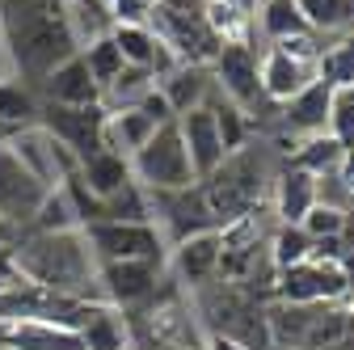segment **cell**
I'll use <instances>...</instances> for the list:
<instances>
[{
    "label": "cell",
    "mask_w": 354,
    "mask_h": 350,
    "mask_svg": "<svg viewBox=\"0 0 354 350\" xmlns=\"http://www.w3.org/2000/svg\"><path fill=\"white\" fill-rule=\"evenodd\" d=\"M0 38L9 72L30 89L80 51L64 0H0Z\"/></svg>",
    "instance_id": "1"
},
{
    "label": "cell",
    "mask_w": 354,
    "mask_h": 350,
    "mask_svg": "<svg viewBox=\"0 0 354 350\" xmlns=\"http://www.w3.org/2000/svg\"><path fill=\"white\" fill-rule=\"evenodd\" d=\"M17 266L21 275L64 300H102V283H97V253L88 245L84 228H68V232H17L13 241Z\"/></svg>",
    "instance_id": "2"
},
{
    "label": "cell",
    "mask_w": 354,
    "mask_h": 350,
    "mask_svg": "<svg viewBox=\"0 0 354 350\" xmlns=\"http://www.w3.org/2000/svg\"><path fill=\"white\" fill-rule=\"evenodd\" d=\"M266 313V333L274 350H321L329 342L350 338V313L337 304H287L274 300Z\"/></svg>",
    "instance_id": "3"
},
{
    "label": "cell",
    "mask_w": 354,
    "mask_h": 350,
    "mask_svg": "<svg viewBox=\"0 0 354 350\" xmlns=\"http://www.w3.org/2000/svg\"><path fill=\"white\" fill-rule=\"evenodd\" d=\"M131 178L144 190H186L198 182L190 169V152L182 144V131H177V118L156 127L148 136V144L131 156Z\"/></svg>",
    "instance_id": "4"
},
{
    "label": "cell",
    "mask_w": 354,
    "mask_h": 350,
    "mask_svg": "<svg viewBox=\"0 0 354 350\" xmlns=\"http://www.w3.org/2000/svg\"><path fill=\"white\" fill-rule=\"evenodd\" d=\"M215 220L219 224H232V220H245V215H253L257 199H261V160L253 152H232L224 165H219L211 178L198 182Z\"/></svg>",
    "instance_id": "5"
},
{
    "label": "cell",
    "mask_w": 354,
    "mask_h": 350,
    "mask_svg": "<svg viewBox=\"0 0 354 350\" xmlns=\"http://www.w3.org/2000/svg\"><path fill=\"white\" fill-rule=\"evenodd\" d=\"M148 211H152V224L160 228L165 245L173 249L177 241L198 237V232H219L224 224L215 220V211L203 194V186H186V190H148Z\"/></svg>",
    "instance_id": "6"
},
{
    "label": "cell",
    "mask_w": 354,
    "mask_h": 350,
    "mask_svg": "<svg viewBox=\"0 0 354 350\" xmlns=\"http://www.w3.org/2000/svg\"><path fill=\"white\" fill-rule=\"evenodd\" d=\"M88 245L102 261H169V245L156 224H118V220H97L84 228Z\"/></svg>",
    "instance_id": "7"
},
{
    "label": "cell",
    "mask_w": 354,
    "mask_h": 350,
    "mask_svg": "<svg viewBox=\"0 0 354 350\" xmlns=\"http://www.w3.org/2000/svg\"><path fill=\"white\" fill-rule=\"evenodd\" d=\"M106 106H55V102H42L38 106V127H47L51 136L76 156L88 160L93 152L106 148Z\"/></svg>",
    "instance_id": "8"
},
{
    "label": "cell",
    "mask_w": 354,
    "mask_h": 350,
    "mask_svg": "<svg viewBox=\"0 0 354 350\" xmlns=\"http://www.w3.org/2000/svg\"><path fill=\"white\" fill-rule=\"evenodd\" d=\"M165 266L169 261H102L97 266L102 300L110 308H122V313L144 308V304H152L160 295Z\"/></svg>",
    "instance_id": "9"
},
{
    "label": "cell",
    "mask_w": 354,
    "mask_h": 350,
    "mask_svg": "<svg viewBox=\"0 0 354 350\" xmlns=\"http://www.w3.org/2000/svg\"><path fill=\"white\" fill-rule=\"evenodd\" d=\"M279 300L287 304H337L350 291V270L342 261H299V266L279 270Z\"/></svg>",
    "instance_id": "10"
},
{
    "label": "cell",
    "mask_w": 354,
    "mask_h": 350,
    "mask_svg": "<svg viewBox=\"0 0 354 350\" xmlns=\"http://www.w3.org/2000/svg\"><path fill=\"white\" fill-rule=\"evenodd\" d=\"M9 152L34 173V178L42 182V186H47V190H55V186H64L68 178H72V173L80 169V160L51 136V131L47 127H21L17 131V136L9 140Z\"/></svg>",
    "instance_id": "11"
},
{
    "label": "cell",
    "mask_w": 354,
    "mask_h": 350,
    "mask_svg": "<svg viewBox=\"0 0 354 350\" xmlns=\"http://www.w3.org/2000/svg\"><path fill=\"white\" fill-rule=\"evenodd\" d=\"M47 194L51 190L9 152V144L0 148V220L9 228H17V232H26V224L34 220V211L42 207Z\"/></svg>",
    "instance_id": "12"
},
{
    "label": "cell",
    "mask_w": 354,
    "mask_h": 350,
    "mask_svg": "<svg viewBox=\"0 0 354 350\" xmlns=\"http://www.w3.org/2000/svg\"><path fill=\"white\" fill-rule=\"evenodd\" d=\"M211 80L241 110H253L266 98L261 93V80H257V55L249 51V42H224L219 55L211 59Z\"/></svg>",
    "instance_id": "13"
},
{
    "label": "cell",
    "mask_w": 354,
    "mask_h": 350,
    "mask_svg": "<svg viewBox=\"0 0 354 350\" xmlns=\"http://www.w3.org/2000/svg\"><path fill=\"white\" fill-rule=\"evenodd\" d=\"M177 131H182V144L190 152V169H194L198 182L211 178V173L228 160V148H224V140H219V127H215L211 106H198V110L177 114Z\"/></svg>",
    "instance_id": "14"
},
{
    "label": "cell",
    "mask_w": 354,
    "mask_h": 350,
    "mask_svg": "<svg viewBox=\"0 0 354 350\" xmlns=\"http://www.w3.org/2000/svg\"><path fill=\"white\" fill-rule=\"evenodd\" d=\"M257 80H261V93L270 102H287L308 80H317V59H304V55H291L283 47H270L257 59Z\"/></svg>",
    "instance_id": "15"
},
{
    "label": "cell",
    "mask_w": 354,
    "mask_h": 350,
    "mask_svg": "<svg viewBox=\"0 0 354 350\" xmlns=\"http://www.w3.org/2000/svg\"><path fill=\"white\" fill-rule=\"evenodd\" d=\"M110 38L118 42L122 64H131V68H148L152 76H165V72L177 64V55L156 38V30H152L148 21H114Z\"/></svg>",
    "instance_id": "16"
},
{
    "label": "cell",
    "mask_w": 354,
    "mask_h": 350,
    "mask_svg": "<svg viewBox=\"0 0 354 350\" xmlns=\"http://www.w3.org/2000/svg\"><path fill=\"white\" fill-rule=\"evenodd\" d=\"M38 102H55V106H97L102 102V89H97V80L88 76L80 51L72 59H64L55 72H47L38 80Z\"/></svg>",
    "instance_id": "17"
},
{
    "label": "cell",
    "mask_w": 354,
    "mask_h": 350,
    "mask_svg": "<svg viewBox=\"0 0 354 350\" xmlns=\"http://www.w3.org/2000/svg\"><path fill=\"white\" fill-rule=\"evenodd\" d=\"M0 350H84V342L68 325L17 317V321H0Z\"/></svg>",
    "instance_id": "18"
},
{
    "label": "cell",
    "mask_w": 354,
    "mask_h": 350,
    "mask_svg": "<svg viewBox=\"0 0 354 350\" xmlns=\"http://www.w3.org/2000/svg\"><path fill=\"white\" fill-rule=\"evenodd\" d=\"M169 266L182 287H203L219 275V232H198L169 249Z\"/></svg>",
    "instance_id": "19"
},
{
    "label": "cell",
    "mask_w": 354,
    "mask_h": 350,
    "mask_svg": "<svg viewBox=\"0 0 354 350\" xmlns=\"http://www.w3.org/2000/svg\"><path fill=\"white\" fill-rule=\"evenodd\" d=\"M211 84H215L211 68H203V64H173L165 76H156V89H160V98L169 102L173 114H186V110L207 106Z\"/></svg>",
    "instance_id": "20"
},
{
    "label": "cell",
    "mask_w": 354,
    "mask_h": 350,
    "mask_svg": "<svg viewBox=\"0 0 354 350\" xmlns=\"http://www.w3.org/2000/svg\"><path fill=\"white\" fill-rule=\"evenodd\" d=\"M329 102H333V84H325L321 76L308 80L295 98L283 102V118L291 131H304V136H321L329 127Z\"/></svg>",
    "instance_id": "21"
},
{
    "label": "cell",
    "mask_w": 354,
    "mask_h": 350,
    "mask_svg": "<svg viewBox=\"0 0 354 350\" xmlns=\"http://www.w3.org/2000/svg\"><path fill=\"white\" fill-rule=\"evenodd\" d=\"M321 203V182L313 178V173H304L295 165H287V173L279 178L274 186V207H279V220L283 224H299L308 211H313Z\"/></svg>",
    "instance_id": "22"
},
{
    "label": "cell",
    "mask_w": 354,
    "mask_h": 350,
    "mask_svg": "<svg viewBox=\"0 0 354 350\" xmlns=\"http://www.w3.org/2000/svg\"><path fill=\"white\" fill-rule=\"evenodd\" d=\"M152 131H156V122H152L140 106H131V110H110V114H106V148L131 160V156L148 144Z\"/></svg>",
    "instance_id": "23"
},
{
    "label": "cell",
    "mask_w": 354,
    "mask_h": 350,
    "mask_svg": "<svg viewBox=\"0 0 354 350\" xmlns=\"http://www.w3.org/2000/svg\"><path fill=\"white\" fill-rule=\"evenodd\" d=\"M76 178L93 190L97 199H110V194H118L127 182H136V178H131V160L118 156V152H110V148H102V152H93L88 160H80Z\"/></svg>",
    "instance_id": "24"
},
{
    "label": "cell",
    "mask_w": 354,
    "mask_h": 350,
    "mask_svg": "<svg viewBox=\"0 0 354 350\" xmlns=\"http://www.w3.org/2000/svg\"><path fill=\"white\" fill-rule=\"evenodd\" d=\"M80 342H84V350H127L131 346V325L110 304H93L88 321L80 325Z\"/></svg>",
    "instance_id": "25"
},
{
    "label": "cell",
    "mask_w": 354,
    "mask_h": 350,
    "mask_svg": "<svg viewBox=\"0 0 354 350\" xmlns=\"http://www.w3.org/2000/svg\"><path fill=\"white\" fill-rule=\"evenodd\" d=\"M291 165L304 169V173H313L317 182H321V178H333V173L346 165V144H337L329 131H321V136H308Z\"/></svg>",
    "instance_id": "26"
},
{
    "label": "cell",
    "mask_w": 354,
    "mask_h": 350,
    "mask_svg": "<svg viewBox=\"0 0 354 350\" xmlns=\"http://www.w3.org/2000/svg\"><path fill=\"white\" fill-rule=\"evenodd\" d=\"M38 93L30 89L26 80H17L13 72L9 76H0V122H9V127H34L38 122Z\"/></svg>",
    "instance_id": "27"
},
{
    "label": "cell",
    "mask_w": 354,
    "mask_h": 350,
    "mask_svg": "<svg viewBox=\"0 0 354 350\" xmlns=\"http://www.w3.org/2000/svg\"><path fill=\"white\" fill-rule=\"evenodd\" d=\"M257 21H261V30H266L270 42H287V38L313 34V26H308V17L299 13L295 0H266V5L257 9Z\"/></svg>",
    "instance_id": "28"
},
{
    "label": "cell",
    "mask_w": 354,
    "mask_h": 350,
    "mask_svg": "<svg viewBox=\"0 0 354 350\" xmlns=\"http://www.w3.org/2000/svg\"><path fill=\"white\" fill-rule=\"evenodd\" d=\"M148 89H156V76L148 72V68H122L106 89H102V106L106 110H131V106H140L144 102V93Z\"/></svg>",
    "instance_id": "29"
},
{
    "label": "cell",
    "mask_w": 354,
    "mask_h": 350,
    "mask_svg": "<svg viewBox=\"0 0 354 350\" xmlns=\"http://www.w3.org/2000/svg\"><path fill=\"white\" fill-rule=\"evenodd\" d=\"M102 220H118V224H152L148 190H144L140 182H127L118 194L102 199Z\"/></svg>",
    "instance_id": "30"
},
{
    "label": "cell",
    "mask_w": 354,
    "mask_h": 350,
    "mask_svg": "<svg viewBox=\"0 0 354 350\" xmlns=\"http://www.w3.org/2000/svg\"><path fill=\"white\" fill-rule=\"evenodd\" d=\"M80 59H84L88 76L97 80V89H106V84L127 68V64H122V51H118V42H114L110 34H102V38H93V42H84V47H80Z\"/></svg>",
    "instance_id": "31"
},
{
    "label": "cell",
    "mask_w": 354,
    "mask_h": 350,
    "mask_svg": "<svg viewBox=\"0 0 354 350\" xmlns=\"http://www.w3.org/2000/svg\"><path fill=\"white\" fill-rule=\"evenodd\" d=\"M68 228H80V220H76L72 199L64 194V186H55L47 199H42V207L34 211V220L26 224V232H68Z\"/></svg>",
    "instance_id": "32"
},
{
    "label": "cell",
    "mask_w": 354,
    "mask_h": 350,
    "mask_svg": "<svg viewBox=\"0 0 354 350\" xmlns=\"http://www.w3.org/2000/svg\"><path fill=\"white\" fill-rule=\"evenodd\" d=\"M313 253V237H308L299 224H279L274 241H270V266L274 270H287V266H299Z\"/></svg>",
    "instance_id": "33"
},
{
    "label": "cell",
    "mask_w": 354,
    "mask_h": 350,
    "mask_svg": "<svg viewBox=\"0 0 354 350\" xmlns=\"http://www.w3.org/2000/svg\"><path fill=\"white\" fill-rule=\"evenodd\" d=\"M299 13L308 17V26L317 30H342L354 26V0H295Z\"/></svg>",
    "instance_id": "34"
},
{
    "label": "cell",
    "mask_w": 354,
    "mask_h": 350,
    "mask_svg": "<svg viewBox=\"0 0 354 350\" xmlns=\"http://www.w3.org/2000/svg\"><path fill=\"white\" fill-rule=\"evenodd\" d=\"M317 76L325 84H333V89H350L354 84V38H346V42L317 55Z\"/></svg>",
    "instance_id": "35"
},
{
    "label": "cell",
    "mask_w": 354,
    "mask_h": 350,
    "mask_svg": "<svg viewBox=\"0 0 354 350\" xmlns=\"http://www.w3.org/2000/svg\"><path fill=\"white\" fill-rule=\"evenodd\" d=\"M207 106H211V114H215V127H219V140H224L228 156H232V152H241V148H245V136H249L245 110H241V106H232L228 98H224V102H211V98H207Z\"/></svg>",
    "instance_id": "36"
},
{
    "label": "cell",
    "mask_w": 354,
    "mask_h": 350,
    "mask_svg": "<svg viewBox=\"0 0 354 350\" xmlns=\"http://www.w3.org/2000/svg\"><path fill=\"white\" fill-rule=\"evenodd\" d=\"M346 224H350V215L346 207H333V203H317L313 211L299 220V228L313 237V241H329V237H346Z\"/></svg>",
    "instance_id": "37"
},
{
    "label": "cell",
    "mask_w": 354,
    "mask_h": 350,
    "mask_svg": "<svg viewBox=\"0 0 354 350\" xmlns=\"http://www.w3.org/2000/svg\"><path fill=\"white\" fill-rule=\"evenodd\" d=\"M329 136L337 144H354V84L350 89H333V102H329Z\"/></svg>",
    "instance_id": "38"
},
{
    "label": "cell",
    "mask_w": 354,
    "mask_h": 350,
    "mask_svg": "<svg viewBox=\"0 0 354 350\" xmlns=\"http://www.w3.org/2000/svg\"><path fill=\"white\" fill-rule=\"evenodd\" d=\"M106 9L114 13V21H148L152 0H106Z\"/></svg>",
    "instance_id": "39"
},
{
    "label": "cell",
    "mask_w": 354,
    "mask_h": 350,
    "mask_svg": "<svg viewBox=\"0 0 354 350\" xmlns=\"http://www.w3.org/2000/svg\"><path fill=\"white\" fill-rule=\"evenodd\" d=\"M26 275H21V266H17V253H13V245H0V291H9V287H17Z\"/></svg>",
    "instance_id": "40"
},
{
    "label": "cell",
    "mask_w": 354,
    "mask_h": 350,
    "mask_svg": "<svg viewBox=\"0 0 354 350\" xmlns=\"http://www.w3.org/2000/svg\"><path fill=\"white\" fill-rule=\"evenodd\" d=\"M203 350H249V346H241L236 338H224V333H207Z\"/></svg>",
    "instance_id": "41"
},
{
    "label": "cell",
    "mask_w": 354,
    "mask_h": 350,
    "mask_svg": "<svg viewBox=\"0 0 354 350\" xmlns=\"http://www.w3.org/2000/svg\"><path fill=\"white\" fill-rule=\"evenodd\" d=\"M219 5H232V9H241V13H257V0H219Z\"/></svg>",
    "instance_id": "42"
},
{
    "label": "cell",
    "mask_w": 354,
    "mask_h": 350,
    "mask_svg": "<svg viewBox=\"0 0 354 350\" xmlns=\"http://www.w3.org/2000/svg\"><path fill=\"white\" fill-rule=\"evenodd\" d=\"M17 241V228H9L5 220H0V245H13Z\"/></svg>",
    "instance_id": "43"
},
{
    "label": "cell",
    "mask_w": 354,
    "mask_h": 350,
    "mask_svg": "<svg viewBox=\"0 0 354 350\" xmlns=\"http://www.w3.org/2000/svg\"><path fill=\"white\" fill-rule=\"evenodd\" d=\"M321 350H354V333L342 338V342H329V346H321Z\"/></svg>",
    "instance_id": "44"
},
{
    "label": "cell",
    "mask_w": 354,
    "mask_h": 350,
    "mask_svg": "<svg viewBox=\"0 0 354 350\" xmlns=\"http://www.w3.org/2000/svg\"><path fill=\"white\" fill-rule=\"evenodd\" d=\"M0 76H9V64H5V55H0Z\"/></svg>",
    "instance_id": "45"
},
{
    "label": "cell",
    "mask_w": 354,
    "mask_h": 350,
    "mask_svg": "<svg viewBox=\"0 0 354 350\" xmlns=\"http://www.w3.org/2000/svg\"><path fill=\"white\" fill-rule=\"evenodd\" d=\"M346 160H350V165H354V144H350V148H346Z\"/></svg>",
    "instance_id": "46"
},
{
    "label": "cell",
    "mask_w": 354,
    "mask_h": 350,
    "mask_svg": "<svg viewBox=\"0 0 354 350\" xmlns=\"http://www.w3.org/2000/svg\"><path fill=\"white\" fill-rule=\"evenodd\" d=\"M0 55H5V38H0Z\"/></svg>",
    "instance_id": "47"
}]
</instances>
